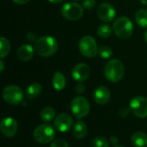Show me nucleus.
<instances>
[{"instance_id": "obj_11", "label": "nucleus", "mask_w": 147, "mask_h": 147, "mask_svg": "<svg viewBox=\"0 0 147 147\" xmlns=\"http://www.w3.org/2000/svg\"><path fill=\"white\" fill-rule=\"evenodd\" d=\"M0 130L2 134L7 138L14 137L18 130V124L12 117H5L1 121Z\"/></svg>"}, {"instance_id": "obj_14", "label": "nucleus", "mask_w": 147, "mask_h": 147, "mask_svg": "<svg viewBox=\"0 0 147 147\" xmlns=\"http://www.w3.org/2000/svg\"><path fill=\"white\" fill-rule=\"evenodd\" d=\"M110 91L105 86H99L94 91V100L99 105H104L110 100Z\"/></svg>"}, {"instance_id": "obj_15", "label": "nucleus", "mask_w": 147, "mask_h": 147, "mask_svg": "<svg viewBox=\"0 0 147 147\" xmlns=\"http://www.w3.org/2000/svg\"><path fill=\"white\" fill-rule=\"evenodd\" d=\"M34 56V48L29 44H23L17 50V57L22 62H28Z\"/></svg>"}, {"instance_id": "obj_32", "label": "nucleus", "mask_w": 147, "mask_h": 147, "mask_svg": "<svg viewBox=\"0 0 147 147\" xmlns=\"http://www.w3.org/2000/svg\"><path fill=\"white\" fill-rule=\"evenodd\" d=\"M30 0H13L14 3H16V4H20V5H23L26 4L29 2Z\"/></svg>"}, {"instance_id": "obj_23", "label": "nucleus", "mask_w": 147, "mask_h": 147, "mask_svg": "<svg viewBox=\"0 0 147 147\" xmlns=\"http://www.w3.org/2000/svg\"><path fill=\"white\" fill-rule=\"evenodd\" d=\"M96 32H97L98 36H100L101 38H103V39H107L111 36L112 28L110 26H109L107 24H102V25L99 26Z\"/></svg>"}, {"instance_id": "obj_2", "label": "nucleus", "mask_w": 147, "mask_h": 147, "mask_svg": "<svg viewBox=\"0 0 147 147\" xmlns=\"http://www.w3.org/2000/svg\"><path fill=\"white\" fill-rule=\"evenodd\" d=\"M112 28L115 34L121 40L129 39L134 33V24L127 16H120L115 19Z\"/></svg>"}, {"instance_id": "obj_9", "label": "nucleus", "mask_w": 147, "mask_h": 147, "mask_svg": "<svg viewBox=\"0 0 147 147\" xmlns=\"http://www.w3.org/2000/svg\"><path fill=\"white\" fill-rule=\"evenodd\" d=\"M131 112L139 118L147 117V98L144 96H135L129 103Z\"/></svg>"}, {"instance_id": "obj_3", "label": "nucleus", "mask_w": 147, "mask_h": 147, "mask_svg": "<svg viewBox=\"0 0 147 147\" xmlns=\"http://www.w3.org/2000/svg\"><path fill=\"white\" fill-rule=\"evenodd\" d=\"M125 69L122 62L119 59H110L104 67V76L109 82L117 83L124 76Z\"/></svg>"}, {"instance_id": "obj_35", "label": "nucleus", "mask_w": 147, "mask_h": 147, "mask_svg": "<svg viewBox=\"0 0 147 147\" xmlns=\"http://www.w3.org/2000/svg\"><path fill=\"white\" fill-rule=\"evenodd\" d=\"M140 3H141L143 5H146V6H147V0H140Z\"/></svg>"}, {"instance_id": "obj_19", "label": "nucleus", "mask_w": 147, "mask_h": 147, "mask_svg": "<svg viewBox=\"0 0 147 147\" xmlns=\"http://www.w3.org/2000/svg\"><path fill=\"white\" fill-rule=\"evenodd\" d=\"M132 143L134 147H146L147 135L143 132H136L132 136Z\"/></svg>"}, {"instance_id": "obj_17", "label": "nucleus", "mask_w": 147, "mask_h": 147, "mask_svg": "<svg viewBox=\"0 0 147 147\" xmlns=\"http://www.w3.org/2000/svg\"><path fill=\"white\" fill-rule=\"evenodd\" d=\"M42 92V86L39 83H33L31 84L26 90V97L28 100H33L38 97Z\"/></svg>"}, {"instance_id": "obj_10", "label": "nucleus", "mask_w": 147, "mask_h": 147, "mask_svg": "<svg viewBox=\"0 0 147 147\" xmlns=\"http://www.w3.org/2000/svg\"><path fill=\"white\" fill-rule=\"evenodd\" d=\"M73 127V119L67 113L59 114L54 120V127L60 133H67Z\"/></svg>"}, {"instance_id": "obj_30", "label": "nucleus", "mask_w": 147, "mask_h": 147, "mask_svg": "<svg viewBox=\"0 0 147 147\" xmlns=\"http://www.w3.org/2000/svg\"><path fill=\"white\" fill-rule=\"evenodd\" d=\"M128 114H129V110H128V109H127V108H122V109H121L119 110V112H118V115H119L121 117H122V118L127 117V116L128 115Z\"/></svg>"}, {"instance_id": "obj_16", "label": "nucleus", "mask_w": 147, "mask_h": 147, "mask_svg": "<svg viewBox=\"0 0 147 147\" xmlns=\"http://www.w3.org/2000/svg\"><path fill=\"white\" fill-rule=\"evenodd\" d=\"M52 84H53V87L54 90H56L58 91H60V90H64L65 87V84H66L65 75L62 72L56 71L53 74Z\"/></svg>"}, {"instance_id": "obj_1", "label": "nucleus", "mask_w": 147, "mask_h": 147, "mask_svg": "<svg viewBox=\"0 0 147 147\" xmlns=\"http://www.w3.org/2000/svg\"><path fill=\"white\" fill-rule=\"evenodd\" d=\"M58 42L57 40L48 35L41 36L34 43L35 52L41 57L48 58L53 56L58 50Z\"/></svg>"}, {"instance_id": "obj_22", "label": "nucleus", "mask_w": 147, "mask_h": 147, "mask_svg": "<svg viewBox=\"0 0 147 147\" xmlns=\"http://www.w3.org/2000/svg\"><path fill=\"white\" fill-rule=\"evenodd\" d=\"M10 52L9 41L5 37L0 38V58L3 59L6 58Z\"/></svg>"}, {"instance_id": "obj_31", "label": "nucleus", "mask_w": 147, "mask_h": 147, "mask_svg": "<svg viewBox=\"0 0 147 147\" xmlns=\"http://www.w3.org/2000/svg\"><path fill=\"white\" fill-rule=\"evenodd\" d=\"M110 144L113 146H118V138L115 137V136H112L110 138Z\"/></svg>"}, {"instance_id": "obj_13", "label": "nucleus", "mask_w": 147, "mask_h": 147, "mask_svg": "<svg viewBox=\"0 0 147 147\" xmlns=\"http://www.w3.org/2000/svg\"><path fill=\"white\" fill-rule=\"evenodd\" d=\"M97 16L102 21L109 22L115 17V9L112 4L103 3L97 8Z\"/></svg>"}, {"instance_id": "obj_26", "label": "nucleus", "mask_w": 147, "mask_h": 147, "mask_svg": "<svg viewBox=\"0 0 147 147\" xmlns=\"http://www.w3.org/2000/svg\"><path fill=\"white\" fill-rule=\"evenodd\" d=\"M50 147H69V145H68V143L65 140L58 139V140H53L51 143Z\"/></svg>"}, {"instance_id": "obj_25", "label": "nucleus", "mask_w": 147, "mask_h": 147, "mask_svg": "<svg viewBox=\"0 0 147 147\" xmlns=\"http://www.w3.org/2000/svg\"><path fill=\"white\" fill-rule=\"evenodd\" d=\"M98 53L100 55V57L102 59H109L112 54H113V51L112 49L108 47V46H102L99 50H98Z\"/></svg>"}, {"instance_id": "obj_27", "label": "nucleus", "mask_w": 147, "mask_h": 147, "mask_svg": "<svg viewBox=\"0 0 147 147\" xmlns=\"http://www.w3.org/2000/svg\"><path fill=\"white\" fill-rule=\"evenodd\" d=\"M82 6L86 9H92L96 6V0H84Z\"/></svg>"}, {"instance_id": "obj_34", "label": "nucleus", "mask_w": 147, "mask_h": 147, "mask_svg": "<svg viewBox=\"0 0 147 147\" xmlns=\"http://www.w3.org/2000/svg\"><path fill=\"white\" fill-rule=\"evenodd\" d=\"M50 3H62L64 0H48Z\"/></svg>"}, {"instance_id": "obj_37", "label": "nucleus", "mask_w": 147, "mask_h": 147, "mask_svg": "<svg viewBox=\"0 0 147 147\" xmlns=\"http://www.w3.org/2000/svg\"><path fill=\"white\" fill-rule=\"evenodd\" d=\"M113 147H125V146H113Z\"/></svg>"}, {"instance_id": "obj_33", "label": "nucleus", "mask_w": 147, "mask_h": 147, "mask_svg": "<svg viewBox=\"0 0 147 147\" xmlns=\"http://www.w3.org/2000/svg\"><path fill=\"white\" fill-rule=\"evenodd\" d=\"M4 70V62L1 59L0 60V72L2 73Z\"/></svg>"}, {"instance_id": "obj_18", "label": "nucleus", "mask_w": 147, "mask_h": 147, "mask_svg": "<svg viewBox=\"0 0 147 147\" xmlns=\"http://www.w3.org/2000/svg\"><path fill=\"white\" fill-rule=\"evenodd\" d=\"M88 133V127L87 125L82 121H78L73 127V136L78 139V140H81L83 138H84L86 136Z\"/></svg>"}, {"instance_id": "obj_8", "label": "nucleus", "mask_w": 147, "mask_h": 147, "mask_svg": "<svg viewBox=\"0 0 147 147\" xmlns=\"http://www.w3.org/2000/svg\"><path fill=\"white\" fill-rule=\"evenodd\" d=\"M61 14L69 21H78L84 15V7L75 2L67 3L63 5Z\"/></svg>"}, {"instance_id": "obj_28", "label": "nucleus", "mask_w": 147, "mask_h": 147, "mask_svg": "<svg viewBox=\"0 0 147 147\" xmlns=\"http://www.w3.org/2000/svg\"><path fill=\"white\" fill-rule=\"evenodd\" d=\"M26 39H27L29 42H31V43H35V41L38 40V38L36 37L35 34H34V33H32V32L27 33V34H26Z\"/></svg>"}, {"instance_id": "obj_7", "label": "nucleus", "mask_w": 147, "mask_h": 147, "mask_svg": "<svg viewBox=\"0 0 147 147\" xmlns=\"http://www.w3.org/2000/svg\"><path fill=\"white\" fill-rule=\"evenodd\" d=\"M71 109L73 115L78 119H82L87 116L90 111L89 101L84 96H76L71 103Z\"/></svg>"}, {"instance_id": "obj_24", "label": "nucleus", "mask_w": 147, "mask_h": 147, "mask_svg": "<svg viewBox=\"0 0 147 147\" xmlns=\"http://www.w3.org/2000/svg\"><path fill=\"white\" fill-rule=\"evenodd\" d=\"M92 146L93 147H109V142L106 138L97 136L92 140Z\"/></svg>"}, {"instance_id": "obj_5", "label": "nucleus", "mask_w": 147, "mask_h": 147, "mask_svg": "<svg viewBox=\"0 0 147 147\" xmlns=\"http://www.w3.org/2000/svg\"><path fill=\"white\" fill-rule=\"evenodd\" d=\"M80 53L86 58H95L98 53V47L96 40L90 35H84L78 43Z\"/></svg>"}, {"instance_id": "obj_12", "label": "nucleus", "mask_w": 147, "mask_h": 147, "mask_svg": "<svg viewBox=\"0 0 147 147\" xmlns=\"http://www.w3.org/2000/svg\"><path fill=\"white\" fill-rule=\"evenodd\" d=\"M73 79L78 83H83L87 80L90 76V68L84 63H79L76 65L71 71Z\"/></svg>"}, {"instance_id": "obj_4", "label": "nucleus", "mask_w": 147, "mask_h": 147, "mask_svg": "<svg viewBox=\"0 0 147 147\" xmlns=\"http://www.w3.org/2000/svg\"><path fill=\"white\" fill-rule=\"evenodd\" d=\"M33 137L39 144H48L49 142L53 141L55 137V130L49 124H40L34 129Z\"/></svg>"}, {"instance_id": "obj_21", "label": "nucleus", "mask_w": 147, "mask_h": 147, "mask_svg": "<svg viewBox=\"0 0 147 147\" xmlns=\"http://www.w3.org/2000/svg\"><path fill=\"white\" fill-rule=\"evenodd\" d=\"M55 110L52 107H45L40 111V118L45 122H50L55 118Z\"/></svg>"}, {"instance_id": "obj_20", "label": "nucleus", "mask_w": 147, "mask_h": 147, "mask_svg": "<svg viewBox=\"0 0 147 147\" xmlns=\"http://www.w3.org/2000/svg\"><path fill=\"white\" fill-rule=\"evenodd\" d=\"M136 23L142 28H147V9H139L134 16Z\"/></svg>"}, {"instance_id": "obj_29", "label": "nucleus", "mask_w": 147, "mask_h": 147, "mask_svg": "<svg viewBox=\"0 0 147 147\" xmlns=\"http://www.w3.org/2000/svg\"><path fill=\"white\" fill-rule=\"evenodd\" d=\"M75 90H76V91H77L78 94H83V93L85 91V85H84L83 83H78V84L76 85Z\"/></svg>"}, {"instance_id": "obj_36", "label": "nucleus", "mask_w": 147, "mask_h": 147, "mask_svg": "<svg viewBox=\"0 0 147 147\" xmlns=\"http://www.w3.org/2000/svg\"><path fill=\"white\" fill-rule=\"evenodd\" d=\"M144 40H145V41L147 43V31L145 33V35H144Z\"/></svg>"}, {"instance_id": "obj_6", "label": "nucleus", "mask_w": 147, "mask_h": 147, "mask_svg": "<svg viewBox=\"0 0 147 147\" xmlns=\"http://www.w3.org/2000/svg\"><path fill=\"white\" fill-rule=\"evenodd\" d=\"M3 97L6 102L11 105H18L22 102L24 95L22 90L14 84L7 85L3 90Z\"/></svg>"}]
</instances>
